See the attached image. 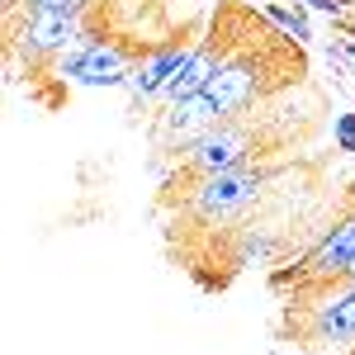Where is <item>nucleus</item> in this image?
I'll use <instances>...</instances> for the list:
<instances>
[{
	"label": "nucleus",
	"mask_w": 355,
	"mask_h": 355,
	"mask_svg": "<svg viewBox=\"0 0 355 355\" xmlns=\"http://www.w3.org/2000/svg\"><path fill=\"white\" fill-rule=\"evenodd\" d=\"M266 19H270L279 33L299 38V43H308V38H313V28H308V19L299 15V5H294V10H284V5H266Z\"/></svg>",
	"instance_id": "nucleus-5"
},
{
	"label": "nucleus",
	"mask_w": 355,
	"mask_h": 355,
	"mask_svg": "<svg viewBox=\"0 0 355 355\" xmlns=\"http://www.w3.org/2000/svg\"><path fill=\"white\" fill-rule=\"evenodd\" d=\"M336 5H341V15H346V10H351V5H355V0H336Z\"/></svg>",
	"instance_id": "nucleus-8"
},
{
	"label": "nucleus",
	"mask_w": 355,
	"mask_h": 355,
	"mask_svg": "<svg viewBox=\"0 0 355 355\" xmlns=\"http://www.w3.org/2000/svg\"><path fill=\"white\" fill-rule=\"evenodd\" d=\"M85 24L81 15H57V10H33L24 24L10 19V53L24 62H43V57L62 53L71 38H81Z\"/></svg>",
	"instance_id": "nucleus-3"
},
{
	"label": "nucleus",
	"mask_w": 355,
	"mask_h": 355,
	"mask_svg": "<svg viewBox=\"0 0 355 355\" xmlns=\"http://www.w3.org/2000/svg\"><path fill=\"white\" fill-rule=\"evenodd\" d=\"M223 123V110L209 95H190V100H175L166 105V114H157V152L166 157H185V147H194L209 128Z\"/></svg>",
	"instance_id": "nucleus-2"
},
{
	"label": "nucleus",
	"mask_w": 355,
	"mask_h": 355,
	"mask_svg": "<svg viewBox=\"0 0 355 355\" xmlns=\"http://www.w3.org/2000/svg\"><path fill=\"white\" fill-rule=\"evenodd\" d=\"M199 48L194 38H185V33H175V38H166L157 53H147L142 62L133 67V76H128V90H133L137 100H147V95H162L166 85L175 81V71L190 62V53Z\"/></svg>",
	"instance_id": "nucleus-4"
},
{
	"label": "nucleus",
	"mask_w": 355,
	"mask_h": 355,
	"mask_svg": "<svg viewBox=\"0 0 355 355\" xmlns=\"http://www.w3.org/2000/svg\"><path fill=\"white\" fill-rule=\"evenodd\" d=\"M351 355H355V351H351Z\"/></svg>",
	"instance_id": "nucleus-10"
},
{
	"label": "nucleus",
	"mask_w": 355,
	"mask_h": 355,
	"mask_svg": "<svg viewBox=\"0 0 355 355\" xmlns=\"http://www.w3.org/2000/svg\"><path fill=\"white\" fill-rule=\"evenodd\" d=\"M346 53H351V57H355V43H346Z\"/></svg>",
	"instance_id": "nucleus-9"
},
{
	"label": "nucleus",
	"mask_w": 355,
	"mask_h": 355,
	"mask_svg": "<svg viewBox=\"0 0 355 355\" xmlns=\"http://www.w3.org/2000/svg\"><path fill=\"white\" fill-rule=\"evenodd\" d=\"M299 10H322V15H341V5L336 0H294Z\"/></svg>",
	"instance_id": "nucleus-7"
},
{
	"label": "nucleus",
	"mask_w": 355,
	"mask_h": 355,
	"mask_svg": "<svg viewBox=\"0 0 355 355\" xmlns=\"http://www.w3.org/2000/svg\"><path fill=\"white\" fill-rule=\"evenodd\" d=\"M336 147L341 152H355V114H341L336 119Z\"/></svg>",
	"instance_id": "nucleus-6"
},
{
	"label": "nucleus",
	"mask_w": 355,
	"mask_h": 355,
	"mask_svg": "<svg viewBox=\"0 0 355 355\" xmlns=\"http://www.w3.org/2000/svg\"><path fill=\"white\" fill-rule=\"evenodd\" d=\"M133 67V48L123 38H95V43H81L71 57H62L57 71L81 85H128Z\"/></svg>",
	"instance_id": "nucleus-1"
}]
</instances>
